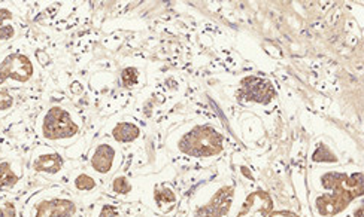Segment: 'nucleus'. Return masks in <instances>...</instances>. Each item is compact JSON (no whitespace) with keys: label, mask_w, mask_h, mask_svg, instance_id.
Wrapping results in <instances>:
<instances>
[{"label":"nucleus","mask_w":364,"mask_h":217,"mask_svg":"<svg viewBox=\"0 0 364 217\" xmlns=\"http://www.w3.org/2000/svg\"><path fill=\"white\" fill-rule=\"evenodd\" d=\"M326 189L331 194L320 195L315 201V208L320 216L333 217L342 213L354 199L363 195V173L346 176L345 173H326L321 177Z\"/></svg>","instance_id":"f257e3e1"},{"label":"nucleus","mask_w":364,"mask_h":217,"mask_svg":"<svg viewBox=\"0 0 364 217\" xmlns=\"http://www.w3.org/2000/svg\"><path fill=\"white\" fill-rule=\"evenodd\" d=\"M223 135L215 128L209 126H199L182 135L178 148L188 157L208 158L215 157L223 150Z\"/></svg>","instance_id":"f03ea898"},{"label":"nucleus","mask_w":364,"mask_h":217,"mask_svg":"<svg viewBox=\"0 0 364 217\" xmlns=\"http://www.w3.org/2000/svg\"><path fill=\"white\" fill-rule=\"evenodd\" d=\"M41 131L43 138H47L50 142L69 140V138L78 135L80 123L75 122L70 112H68L66 108L53 106L42 118Z\"/></svg>","instance_id":"7ed1b4c3"},{"label":"nucleus","mask_w":364,"mask_h":217,"mask_svg":"<svg viewBox=\"0 0 364 217\" xmlns=\"http://www.w3.org/2000/svg\"><path fill=\"white\" fill-rule=\"evenodd\" d=\"M35 67L32 60L20 52H12L0 61V81L24 84L32 79Z\"/></svg>","instance_id":"20e7f679"},{"label":"nucleus","mask_w":364,"mask_h":217,"mask_svg":"<svg viewBox=\"0 0 364 217\" xmlns=\"http://www.w3.org/2000/svg\"><path fill=\"white\" fill-rule=\"evenodd\" d=\"M236 217H299L291 211H273V199L264 191H255L245 199Z\"/></svg>","instance_id":"39448f33"},{"label":"nucleus","mask_w":364,"mask_h":217,"mask_svg":"<svg viewBox=\"0 0 364 217\" xmlns=\"http://www.w3.org/2000/svg\"><path fill=\"white\" fill-rule=\"evenodd\" d=\"M240 97L259 104H267L275 97V88L263 77L247 76L240 82Z\"/></svg>","instance_id":"423d86ee"},{"label":"nucleus","mask_w":364,"mask_h":217,"mask_svg":"<svg viewBox=\"0 0 364 217\" xmlns=\"http://www.w3.org/2000/svg\"><path fill=\"white\" fill-rule=\"evenodd\" d=\"M235 195V186H223L209 203L196 211V217H227Z\"/></svg>","instance_id":"0eeeda50"},{"label":"nucleus","mask_w":364,"mask_h":217,"mask_svg":"<svg viewBox=\"0 0 364 217\" xmlns=\"http://www.w3.org/2000/svg\"><path fill=\"white\" fill-rule=\"evenodd\" d=\"M77 214V204L69 198L42 199L35 206L33 217H73Z\"/></svg>","instance_id":"6e6552de"},{"label":"nucleus","mask_w":364,"mask_h":217,"mask_svg":"<svg viewBox=\"0 0 364 217\" xmlns=\"http://www.w3.org/2000/svg\"><path fill=\"white\" fill-rule=\"evenodd\" d=\"M118 150L108 142L97 145L90 157V165L100 176L109 174L117 162Z\"/></svg>","instance_id":"1a4fd4ad"},{"label":"nucleus","mask_w":364,"mask_h":217,"mask_svg":"<svg viewBox=\"0 0 364 217\" xmlns=\"http://www.w3.org/2000/svg\"><path fill=\"white\" fill-rule=\"evenodd\" d=\"M65 160L62 155L54 150L48 152H36V155L32 160V168L33 172L39 174L47 176H55L63 169Z\"/></svg>","instance_id":"9d476101"},{"label":"nucleus","mask_w":364,"mask_h":217,"mask_svg":"<svg viewBox=\"0 0 364 217\" xmlns=\"http://www.w3.org/2000/svg\"><path fill=\"white\" fill-rule=\"evenodd\" d=\"M111 135L118 143H133L141 137V128L133 122H119L112 128Z\"/></svg>","instance_id":"9b49d317"},{"label":"nucleus","mask_w":364,"mask_h":217,"mask_svg":"<svg viewBox=\"0 0 364 217\" xmlns=\"http://www.w3.org/2000/svg\"><path fill=\"white\" fill-rule=\"evenodd\" d=\"M18 182H20V174L15 172L14 165L6 160L0 161V192L14 189L15 186L18 184Z\"/></svg>","instance_id":"f8f14e48"},{"label":"nucleus","mask_w":364,"mask_h":217,"mask_svg":"<svg viewBox=\"0 0 364 217\" xmlns=\"http://www.w3.org/2000/svg\"><path fill=\"white\" fill-rule=\"evenodd\" d=\"M12 21L14 13L6 8L0 9V42L11 40L15 36V26Z\"/></svg>","instance_id":"ddd939ff"},{"label":"nucleus","mask_w":364,"mask_h":217,"mask_svg":"<svg viewBox=\"0 0 364 217\" xmlns=\"http://www.w3.org/2000/svg\"><path fill=\"white\" fill-rule=\"evenodd\" d=\"M154 199L157 206L161 208L176 203V195L171 188H168V186H157L154 189Z\"/></svg>","instance_id":"4468645a"},{"label":"nucleus","mask_w":364,"mask_h":217,"mask_svg":"<svg viewBox=\"0 0 364 217\" xmlns=\"http://www.w3.org/2000/svg\"><path fill=\"white\" fill-rule=\"evenodd\" d=\"M73 188L80 192H91L97 188V182L93 176L87 173H80L73 179Z\"/></svg>","instance_id":"2eb2a0df"},{"label":"nucleus","mask_w":364,"mask_h":217,"mask_svg":"<svg viewBox=\"0 0 364 217\" xmlns=\"http://www.w3.org/2000/svg\"><path fill=\"white\" fill-rule=\"evenodd\" d=\"M312 161L314 162H327V164H335L338 162V157L335 153L331 152V149L328 146H326L324 143L318 145L316 150L312 155Z\"/></svg>","instance_id":"dca6fc26"},{"label":"nucleus","mask_w":364,"mask_h":217,"mask_svg":"<svg viewBox=\"0 0 364 217\" xmlns=\"http://www.w3.org/2000/svg\"><path fill=\"white\" fill-rule=\"evenodd\" d=\"M112 192L117 195H129L133 189L132 182L126 176H117L111 183Z\"/></svg>","instance_id":"f3484780"},{"label":"nucleus","mask_w":364,"mask_h":217,"mask_svg":"<svg viewBox=\"0 0 364 217\" xmlns=\"http://www.w3.org/2000/svg\"><path fill=\"white\" fill-rule=\"evenodd\" d=\"M139 81V70L136 67H126L121 72V85L124 88H132Z\"/></svg>","instance_id":"a211bd4d"},{"label":"nucleus","mask_w":364,"mask_h":217,"mask_svg":"<svg viewBox=\"0 0 364 217\" xmlns=\"http://www.w3.org/2000/svg\"><path fill=\"white\" fill-rule=\"evenodd\" d=\"M14 96L9 92V89L5 87V84L0 81V112H8L14 107Z\"/></svg>","instance_id":"6ab92c4d"},{"label":"nucleus","mask_w":364,"mask_h":217,"mask_svg":"<svg viewBox=\"0 0 364 217\" xmlns=\"http://www.w3.org/2000/svg\"><path fill=\"white\" fill-rule=\"evenodd\" d=\"M0 217H18V207L11 199L0 201Z\"/></svg>","instance_id":"aec40b11"},{"label":"nucleus","mask_w":364,"mask_h":217,"mask_svg":"<svg viewBox=\"0 0 364 217\" xmlns=\"http://www.w3.org/2000/svg\"><path fill=\"white\" fill-rule=\"evenodd\" d=\"M96 217H119V210L114 204H102Z\"/></svg>","instance_id":"412c9836"}]
</instances>
